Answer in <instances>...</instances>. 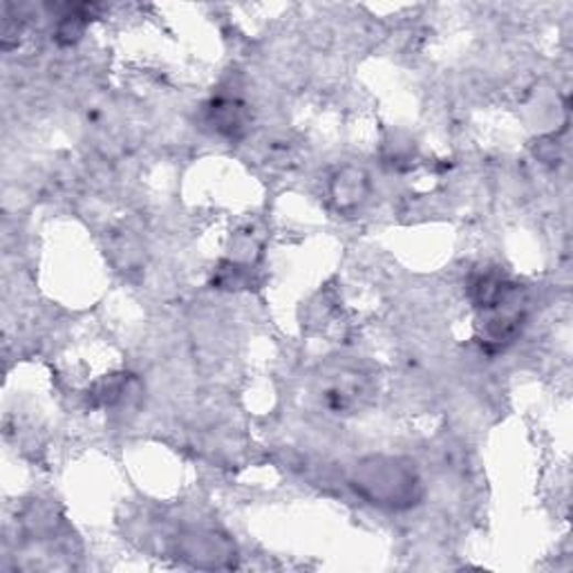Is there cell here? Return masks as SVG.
I'll list each match as a JSON object with an SVG mask.
<instances>
[{"label":"cell","instance_id":"obj_3","mask_svg":"<svg viewBox=\"0 0 573 573\" xmlns=\"http://www.w3.org/2000/svg\"><path fill=\"white\" fill-rule=\"evenodd\" d=\"M518 294L520 292H516L509 301H505L499 307L484 312V321H482V345L484 347L505 349L520 334L522 323H525V312H522Z\"/></svg>","mask_w":573,"mask_h":573},{"label":"cell","instance_id":"obj_5","mask_svg":"<svg viewBox=\"0 0 573 573\" xmlns=\"http://www.w3.org/2000/svg\"><path fill=\"white\" fill-rule=\"evenodd\" d=\"M516 292H520V286H516L509 278H505L497 271L475 273L468 282V299L479 312H490V310L499 307Z\"/></svg>","mask_w":573,"mask_h":573},{"label":"cell","instance_id":"obj_6","mask_svg":"<svg viewBox=\"0 0 573 573\" xmlns=\"http://www.w3.org/2000/svg\"><path fill=\"white\" fill-rule=\"evenodd\" d=\"M206 123L225 137H240L247 128V108L238 99H213L206 108Z\"/></svg>","mask_w":573,"mask_h":573},{"label":"cell","instance_id":"obj_1","mask_svg":"<svg viewBox=\"0 0 573 573\" xmlns=\"http://www.w3.org/2000/svg\"><path fill=\"white\" fill-rule=\"evenodd\" d=\"M349 486L368 505L388 511H408L423 497V479L417 466L403 457L372 455L356 462Z\"/></svg>","mask_w":573,"mask_h":573},{"label":"cell","instance_id":"obj_2","mask_svg":"<svg viewBox=\"0 0 573 573\" xmlns=\"http://www.w3.org/2000/svg\"><path fill=\"white\" fill-rule=\"evenodd\" d=\"M180 560L197 569H234L238 549L234 540L213 529H184L175 538Z\"/></svg>","mask_w":573,"mask_h":573},{"label":"cell","instance_id":"obj_7","mask_svg":"<svg viewBox=\"0 0 573 573\" xmlns=\"http://www.w3.org/2000/svg\"><path fill=\"white\" fill-rule=\"evenodd\" d=\"M86 14L84 8H67L65 14H61L58 23H56V32L54 39L58 45H75L84 32H86Z\"/></svg>","mask_w":573,"mask_h":573},{"label":"cell","instance_id":"obj_4","mask_svg":"<svg viewBox=\"0 0 573 573\" xmlns=\"http://www.w3.org/2000/svg\"><path fill=\"white\" fill-rule=\"evenodd\" d=\"M329 197L338 213H354L370 197V177L364 169L345 166L329 182Z\"/></svg>","mask_w":573,"mask_h":573}]
</instances>
